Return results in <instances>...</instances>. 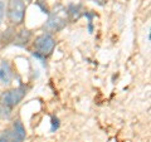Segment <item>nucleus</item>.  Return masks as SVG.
Here are the masks:
<instances>
[{"label":"nucleus","mask_w":151,"mask_h":142,"mask_svg":"<svg viewBox=\"0 0 151 142\" xmlns=\"http://www.w3.org/2000/svg\"><path fill=\"white\" fill-rule=\"evenodd\" d=\"M6 14L9 22L14 25L22 24L25 16V4L24 0H9Z\"/></svg>","instance_id":"nucleus-1"},{"label":"nucleus","mask_w":151,"mask_h":142,"mask_svg":"<svg viewBox=\"0 0 151 142\" xmlns=\"http://www.w3.org/2000/svg\"><path fill=\"white\" fill-rule=\"evenodd\" d=\"M67 15H68V10L65 8L63 6L55 8L53 13L49 15L45 28L52 32H58L60 29H63L65 24H67Z\"/></svg>","instance_id":"nucleus-2"},{"label":"nucleus","mask_w":151,"mask_h":142,"mask_svg":"<svg viewBox=\"0 0 151 142\" xmlns=\"http://www.w3.org/2000/svg\"><path fill=\"white\" fill-rule=\"evenodd\" d=\"M55 47V40L54 38L52 37L50 34H42L35 39L34 42V48H35V53L34 55L37 57H45L49 55L52 52H53Z\"/></svg>","instance_id":"nucleus-3"},{"label":"nucleus","mask_w":151,"mask_h":142,"mask_svg":"<svg viewBox=\"0 0 151 142\" xmlns=\"http://www.w3.org/2000/svg\"><path fill=\"white\" fill-rule=\"evenodd\" d=\"M25 88L23 87H19V88H14L10 89V91L5 92L0 98V105L5 106L8 108H12L14 106H17L19 102L22 101L25 96Z\"/></svg>","instance_id":"nucleus-4"},{"label":"nucleus","mask_w":151,"mask_h":142,"mask_svg":"<svg viewBox=\"0 0 151 142\" xmlns=\"http://www.w3.org/2000/svg\"><path fill=\"white\" fill-rule=\"evenodd\" d=\"M25 140V128L20 121L14 122L12 130V142H23Z\"/></svg>","instance_id":"nucleus-5"},{"label":"nucleus","mask_w":151,"mask_h":142,"mask_svg":"<svg viewBox=\"0 0 151 142\" xmlns=\"http://www.w3.org/2000/svg\"><path fill=\"white\" fill-rule=\"evenodd\" d=\"M13 79V70H12V67L10 64L8 62H1L0 64V80H1V83L4 84H9L12 82Z\"/></svg>","instance_id":"nucleus-6"},{"label":"nucleus","mask_w":151,"mask_h":142,"mask_svg":"<svg viewBox=\"0 0 151 142\" xmlns=\"http://www.w3.org/2000/svg\"><path fill=\"white\" fill-rule=\"evenodd\" d=\"M0 142H12V131L6 130L0 135Z\"/></svg>","instance_id":"nucleus-7"},{"label":"nucleus","mask_w":151,"mask_h":142,"mask_svg":"<svg viewBox=\"0 0 151 142\" xmlns=\"http://www.w3.org/2000/svg\"><path fill=\"white\" fill-rule=\"evenodd\" d=\"M4 14H5V5H4L3 1H0V25H1V23H3Z\"/></svg>","instance_id":"nucleus-8"},{"label":"nucleus","mask_w":151,"mask_h":142,"mask_svg":"<svg viewBox=\"0 0 151 142\" xmlns=\"http://www.w3.org/2000/svg\"><path fill=\"white\" fill-rule=\"evenodd\" d=\"M52 122H53V126H52V131H54V128L57 130V128H58V126H59L58 118H53V120H52Z\"/></svg>","instance_id":"nucleus-9"}]
</instances>
